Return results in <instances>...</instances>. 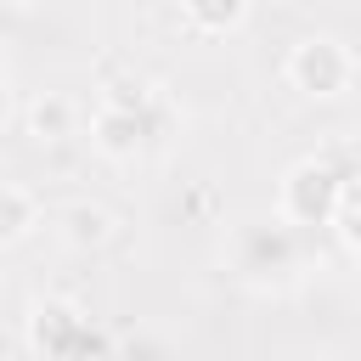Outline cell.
<instances>
[{
  "label": "cell",
  "mask_w": 361,
  "mask_h": 361,
  "mask_svg": "<svg viewBox=\"0 0 361 361\" xmlns=\"http://www.w3.org/2000/svg\"><path fill=\"white\" fill-rule=\"evenodd\" d=\"M226 259L248 288H293L305 276V231L282 214H248L226 237Z\"/></svg>",
  "instance_id": "cell-1"
},
{
  "label": "cell",
  "mask_w": 361,
  "mask_h": 361,
  "mask_svg": "<svg viewBox=\"0 0 361 361\" xmlns=\"http://www.w3.org/2000/svg\"><path fill=\"white\" fill-rule=\"evenodd\" d=\"M164 130H169V107L152 90H141V85L113 90L96 107V118H90V141L107 158H141V152H152L164 141Z\"/></svg>",
  "instance_id": "cell-2"
},
{
  "label": "cell",
  "mask_w": 361,
  "mask_h": 361,
  "mask_svg": "<svg viewBox=\"0 0 361 361\" xmlns=\"http://www.w3.org/2000/svg\"><path fill=\"white\" fill-rule=\"evenodd\" d=\"M350 175H361V169H344L338 158H305V164H293V169L282 175V186H276V214L293 220L299 231L333 226Z\"/></svg>",
  "instance_id": "cell-3"
},
{
  "label": "cell",
  "mask_w": 361,
  "mask_h": 361,
  "mask_svg": "<svg viewBox=\"0 0 361 361\" xmlns=\"http://www.w3.org/2000/svg\"><path fill=\"white\" fill-rule=\"evenodd\" d=\"M288 85L293 90H305V96H344L350 85H355V56H350V45L344 39H333V34H310V39H299L293 51H288Z\"/></svg>",
  "instance_id": "cell-4"
},
{
  "label": "cell",
  "mask_w": 361,
  "mask_h": 361,
  "mask_svg": "<svg viewBox=\"0 0 361 361\" xmlns=\"http://www.w3.org/2000/svg\"><path fill=\"white\" fill-rule=\"evenodd\" d=\"M28 333H34V344H39L45 361H85V355L102 350L90 316H79V310L62 305V299H39L34 316H28Z\"/></svg>",
  "instance_id": "cell-5"
},
{
  "label": "cell",
  "mask_w": 361,
  "mask_h": 361,
  "mask_svg": "<svg viewBox=\"0 0 361 361\" xmlns=\"http://www.w3.org/2000/svg\"><path fill=\"white\" fill-rule=\"evenodd\" d=\"M0 203H6V214H0V226H6L0 237H6V243H23V237H28V231H34L39 220H45V209L34 203V192H28L23 180H6Z\"/></svg>",
  "instance_id": "cell-6"
},
{
  "label": "cell",
  "mask_w": 361,
  "mask_h": 361,
  "mask_svg": "<svg viewBox=\"0 0 361 361\" xmlns=\"http://www.w3.org/2000/svg\"><path fill=\"white\" fill-rule=\"evenodd\" d=\"M180 11L197 34H231V28H243L248 0H180Z\"/></svg>",
  "instance_id": "cell-7"
},
{
  "label": "cell",
  "mask_w": 361,
  "mask_h": 361,
  "mask_svg": "<svg viewBox=\"0 0 361 361\" xmlns=\"http://www.w3.org/2000/svg\"><path fill=\"white\" fill-rule=\"evenodd\" d=\"M68 130H73V107H68L62 96L34 102V135H39V141H62Z\"/></svg>",
  "instance_id": "cell-8"
},
{
  "label": "cell",
  "mask_w": 361,
  "mask_h": 361,
  "mask_svg": "<svg viewBox=\"0 0 361 361\" xmlns=\"http://www.w3.org/2000/svg\"><path fill=\"white\" fill-rule=\"evenodd\" d=\"M107 361H175V350H169L164 338H152V333H135V338H124Z\"/></svg>",
  "instance_id": "cell-9"
},
{
  "label": "cell",
  "mask_w": 361,
  "mask_h": 361,
  "mask_svg": "<svg viewBox=\"0 0 361 361\" xmlns=\"http://www.w3.org/2000/svg\"><path fill=\"white\" fill-rule=\"evenodd\" d=\"M338 231H344V243L350 248H361V175H350V186H344V203H338V220H333Z\"/></svg>",
  "instance_id": "cell-10"
},
{
  "label": "cell",
  "mask_w": 361,
  "mask_h": 361,
  "mask_svg": "<svg viewBox=\"0 0 361 361\" xmlns=\"http://www.w3.org/2000/svg\"><path fill=\"white\" fill-rule=\"evenodd\" d=\"M11 6H28V0H11Z\"/></svg>",
  "instance_id": "cell-11"
}]
</instances>
